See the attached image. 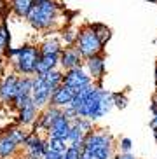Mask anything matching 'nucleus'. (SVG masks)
<instances>
[{
    "instance_id": "nucleus-24",
    "label": "nucleus",
    "mask_w": 157,
    "mask_h": 159,
    "mask_svg": "<svg viewBox=\"0 0 157 159\" xmlns=\"http://www.w3.org/2000/svg\"><path fill=\"white\" fill-rule=\"evenodd\" d=\"M91 28L94 30V33H96V37H98V40L103 44V46H106V42L110 40V37H112V32H110V28L106 26V25H101V23H94V25H91Z\"/></svg>"
},
{
    "instance_id": "nucleus-5",
    "label": "nucleus",
    "mask_w": 157,
    "mask_h": 159,
    "mask_svg": "<svg viewBox=\"0 0 157 159\" xmlns=\"http://www.w3.org/2000/svg\"><path fill=\"white\" fill-rule=\"evenodd\" d=\"M101 93H103V86L94 82V88L89 93V96L86 98L84 105L78 108V117L82 119H89V121H98L101 119V110H100V102H101Z\"/></svg>"
},
{
    "instance_id": "nucleus-7",
    "label": "nucleus",
    "mask_w": 157,
    "mask_h": 159,
    "mask_svg": "<svg viewBox=\"0 0 157 159\" xmlns=\"http://www.w3.org/2000/svg\"><path fill=\"white\" fill-rule=\"evenodd\" d=\"M52 91L44 84L40 75H33V91H32V102L38 110H44L51 105Z\"/></svg>"
},
{
    "instance_id": "nucleus-14",
    "label": "nucleus",
    "mask_w": 157,
    "mask_h": 159,
    "mask_svg": "<svg viewBox=\"0 0 157 159\" xmlns=\"http://www.w3.org/2000/svg\"><path fill=\"white\" fill-rule=\"evenodd\" d=\"M70 128H72V122L65 116L58 117L54 121V124L47 129V138H56V140H61V142H65V143H68Z\"/></svg>"
},
{
    "instance_id": "nucleus-3",
    "label": "nucleus",
    "mask_w": 157,
    "mask_h": 159,
    "mask_svg": "<svg viewBox=\"0 0 157 159\" xmlns=\"http://www.w3.org/2000/svg\"><path fill=\"white\" fill-rule=\"evenodd\" d=\"M84 154L91 159H114V138L106 131H92L84 140Z\"/></svg>"
},
{
    "instance_id": "nucleus-4",
    "label": "nucleus",
    "mask_w": 157,
    "mask_h": 159,
    "mask_svg": "<svg viewBox=\"0 0 157 159\" xmlns=\"http://www.w3.org/2000/svg\"><path fill=\"white\" fill-rule=\"evenodd\" d=\"M75 47H77L78 52L82 54L84 60H87V58H91V56H96V54H103V49H105V46L98 40L94 30L91 28V25L84 26V28L78 32V39H77Z\"/></svg>"
},
{
    "instance_id": "nucleus-18",
    "label": "nucleus",
    "mask_w": 157,
    "mask_h": 159,
    "mask_svg": "<svg viewBox=\"0 0 157 159\" xmlns=\"http://www.w3.org/2000/svg\"><path fill=\"white\" fill-rule=\"evenodd\" d=\"M56 68H60V54H40L35 75L47 74V72L56 70Z\"/></svg>"
},
{
    "instance_id": "nucleus-1",
    "label": "nucleus",
    "mask_w": 157,
    "mask_h": 159,
    "mask_svg": "<svg viewBox=\"0 0 157 159\" xmlns=\"http://www.w3.org/2000/svg\"><path fill=\"white\" fill-rule=\"evenodd\" d=\"M5 58H9L11 65L14 68V74L19 77H33L37 70V63L40 60V51L37 46L26 44L18 49H7Z\"/></svg>"
},
{
    "instance_id": "nucleus-25",
    "label": "nucleus",
    "mask_w": 157,
    "mask_h": 159,
    "mask_svg": "<svg viewBox=\"0 0 157 159\" xmlns=\"http://www.w3.org/2000/svg\"><path fill=\"white\" fill-rule=\"evenodd\" d=\"M78 32H80V30L75 28V26H66V28L63 30V33H61V39H63V42H65L66 47L75 46V44H77Z\"/></svg>"
},
{
    "instance_id": "nucleus-22",
    "label": "nucleus",
    "mask_w": 157,
    "mask_h": 159,
    "mask_svg": "<svg viewBox=\"0 0 157 159\" xmlns=\"http://www.w3.org/2000/svg\"><path fill=\"white\" fill-rule=\"evenodd\" d=\"M82 154H84V142H75V143H68L61 159H82Z\"/></svg>"
},
{
    "instance_id": "nucleus-12",
    "label": "nucleus",
    "mask_w": 157,
    "mask_h": 159,
    "mask_svg": "<svg viewBox=\"0 0 157 159\" xmlns=\"http://www.w3.org/2000/svg\"><path fill=\"white\" fill-rule=\"evenodd\" d=\"M84 68L87 70V74L92 79V82L101 84L103 77H105V72H106V65H105L103 54H96V56H91V58H87V60H84Z\"/></svg>"
},
{
    "instance_id": "nucleus-35",
    "label": "nucleus",
    "mask_w": 157,
    "mask_h": 159,
    "mask_svg": "<svg viewBox=\"0 0 157 159\" xmlns=\"http://www.w3.org/2000/svg\"><path fill=\"white\" fill-rule=\"evenodd\" d=\"M145 2H150V4H157V0H145Z\"/></svg>"
},
{
    "instance_id": "nucleus-6",
    "label": "nucleus",
    "mask_w": 157,
    "mask_h": 159,
    "mask_svg": "<svg viewBox=\"0 0 157 159\" xmlns=\"http://www.w3.org/2000/svg\"><path fill=\"white\" fill-rule=\"evenodd\" d=\"M23 149H25V159H44L47 154L46 138L40 136V133L32 131V133H28Z\"/></svg>"
},
{
    "instance_id": "nucleus-2",
    "label": "nucleus",
    "mask_w": 157,
    "mask_h": 159,
    "mask_svg": "<svg viewBox=\"0 0 157 159\" xmlns=\"http://www.w3.org/2000/svg\"><path fill=\"white\" fill-rule=\"evenodd\" d=\"M58 12L60 7L54 0H37L25 19L35 30H49L56 23Z\"/></svg>"
},
{
    "instance_id": "nucleus-20",
    "label": "nucleus",
    "mask_w": 157,
    "mask_h": 159,
    "mask_svg": "<svg viewBox=\"0 0 157 159\" xmlns=\"http://www.w3.org/2000/svg\"><path fill=\"white\" fill-rule=\"evenodd\" d=\"M38 51H40V54H61L63 44H61L60 39L51 37V39H47V40L42 42V46L38 47Z\"/></svg>"
},
{
    "instance_id": "nucleus-26",
    "label": "nucleus",
    "mask_w": 157,
    "mask_h": 159,
    "mask_svg": "<svg viewBox=\"0 0 157 159\" xmlns=\"http://www.w3.org/2000/svg\"><path fill=\"white\" fill-rule=\"evenodd\" d=\"M9 131V135L14 138V142L19 145V147H23L25 145V142H26V136H28V133L25 131V128H21V126H14V128H11V129H7Z\"/></svg>"
},
{
    "instance_id": "nucleus-33",
    "label": "nucleus",
    "mask_w": 157,
    "mask_h": 159,
    "mask_svg": "<svg viewBox=\"0 0 157 159\" xmlns=\"http://www.w3.org/2000/svg\"><path fill=\"white\" fill-rule=\"evenodd\" d=\"M150 128H152V129H157V114L152 116V119H150Z\"/></svg>"
},
{
    "instance_id": "nucleus-34",
    "label": "nucleus",
    "mask_w": 157,
    "mask_h": 159,
    "mask_svg": "<svg viewBox=\"0 0 157 159\" xmlns=\"http://www.w3.org/2000/svg\"><path fill=\"white\" fill-rule=\"evenodd\" d=\"M44 159H61V156H58V154H51V152H47L46 154V157Z\"/></svg>"
},
{
    "instance_id": "nucleus-8",
    "label": "nucleus",
    "mask_w": 157,
    "mask_h": 159,
    "mask_svg": "<svg viewBox=\"0 0 157 159\" xmlns=\"http://www.w3.org/2000/svg\"><path fill=\"white\" fill-rule=\"evenodd\" d=\"M63 84L68 86L74 91H80V89L91 86L92 79L89 77L87 70L84 66H80V68H74V70L65 72V75H63Z\"/></svg>"
},
{
    "instance_id": "nucleus-17",
    "label": "nucleus",
    "mask_w": 157,
    "mask_h": 159,
    "mask_svg": "<svg viewBox=\"0 0 157 159\" xmlns=\"http://www.w3.org/2000/svg\"><path fill=\"white\" fill-rule=\"evenodd\" d=\"M19 145L14 142V138L9 135V131H4L0 135V159H11L18 154Z\"/></svg>"
},
{
    "instance_id": "nucleus-15",
    "label": "nucleus",
    "mask_w": 157,
    "mask_h": 159,
    "mask_svg": "<svg viewBox=\"0 0 157 159\" xmlns=\"http://www.w3.org/2000/svg\"><path fill=\"white\" fill-rule=\"evenodd\" d=\"M75 91L70 89L68 86L61 84L58 89H54V93L51 96V105L52 107H58V108H66L72 103V98H74Z\"/></svg>"
},
{
    "instance_id": "nucleus-10",
    "label": "nucleus",
    "mask_w": 157,
    "mask_h": 159,
    "mask_svg": "<svg viewBox=\"0 0 157 159\" xmlns=\"http://www.w3.org/2000/svg\"><path fill=\"white\" fill-rule=\"evenodd\" d=\"M84 65V58L78 52V49L75 46L63 47V51L60 54V68L63 72L74 70V68H80Z\"/></svg>"
},
{
    "instance_id": "nucleus-23",
    "label": "nucleus",
    "mask_w": 157,
    "mask_h": 159,
    "mask_svg": "<svg viewBox=\"0 0 157 159\" xmlns=\"http://www.w3.org/2000/svg\"><path fill=\"white\" fill-rule=\"evenodd\" d=\"M66 147H68V143H65V142L56 140V138H47V136H46V150H47V152L63 156V154H65V150H66Z\"/></svg>"
},
{
    "instance_id": "nucleus-39",
    "label": "nucleus",
    "mask_w": 157,
    "mask_h": 159,
    "mask_svg": "<svg viewBox=\"0 0 157 159\" xmlns=\"http://www.w3.org/2000/svg\"><path fill=\"white\" fill-rule=\"evenodd\" d=\"M155 91H157V88H155Z\"/></svg>"
},
{
    "instance_id": "nucleus-9",
    "label": "nucleus",
    "mask_w": 157,
    "mask_h": 159,
    "mask_svg": "<svg viewBox=\"0 0 157 159\" xmlns=\"http://www.w3.org/2000/svg\"><path fill=\"white\" fill-rule=\"evenodd\" d=\"M18 82L19 75L18 74H7L0 79V103L4 105H12L16 93H18Z\"/></svg>"
},
{
    "instance_id": "nucleus-31",
    "label": "nucleus",
    "mask_w": 157,
    "mask_h": 159,
    "mask_svg": "<svg viewBox=\"0 0 157 159\" xmlns=\"http://www.w3.org/2000/svg\"><path fill=\"white\" fill-rule=\"evenodd\" d=\"M114 159H136V157L129 152V154H117V156H114Z\"/></svg>"
},
{
    "instance_id": "nucleus-30",
    "label": "nucleus",
    "mask_w": 157,
    "mask_h": 159,
    "mask_svg": "<svg viewBox=\"0 0 157 159\" xmlns=\"http://www.w3.org/2000/svg\"><path fill=\"white\" fill-rule=\"evenodd\" d=\"M9 5H7V2H5V0H0V18H4L5 14H7V12H9Z\"/></svg>"
},
{
    "instance_id": "nucleus-28",
    "label": "nucleus",
    "mask_w": 157,
    "mask_h": 159,
    "mask_svg": "<svg viewBox=\"0 0 157 159\" xmlns=\"http://www.w3.org/2000/svg\"><path fill=\"white\" fill-rule=\"evenodd\" d=\"M0 39L4 40V44H5V47L9 49V42H11V35H9V28H7V23L5 21H2L0 23Z\"/></svg>"
},
{
    "instance_id": "nucleus-27",
    "label": "nucleus",
    "mask_w": 157,
    "mask_h": 159,
    "mask_svg": "<svg viewBox=\"0 0 157 159\" xmlns=\"http://www.w3.org/2000/svg\"><path fill=\"white\" fill-rule=\"evenodd\" d=\"M114 105H115L117 108H126L128 107V96H126L124 93H114Z\"/></svg>"
},
{
    "instance_id": "nucleus-36",
    "label": "nucleus",
    "mask_w": 157,
    "mask_h": 159,
    "mask_svg": "<svg viewBox=\"0 0 157 159\" xmlns=\"http://www.w3.org/2000/svg\"><path fill=\"white\" fill-rule=\"evenodd\" d=\"M154 138H155V142H157V129H154Z\"/></svg>"
},
{
    "instance_id": "nucleus-29",
    "label": "nucleus",
    "mask_w": 157,
    "mask_h": 159,
    "mask_svg": "<svg viewBox=\"0 0 157 159\" xmlns=\"http://www.w3.org/2000/svg\"><path fill=\"white\" fill-rule=\"evenodd\" d=\"M120 154H129L131 152V147H133V142H131V138H120Z\"/></svg>"
},
{
    "instance_id": "nucleus-32",
    "label": "nucleus",
    "mask_w": 157,
    "mask_h": 159,
    "mask_svg": "<svg viewBox=\"0 0 157 159\" xmlns=\"http://www.w3.org/2000/svg\"><path fill=\"white\" fill-rule=\"evenodd\" d=\"M5 52H7V47H5L4 40L0 39V58H4V56H5Z\"/></svg>"
},
{
    "instance_id": "nucleus-16",
    "label": "nucleus",
    "mask_w": 157,
    "mask_h": 159,
    "mask_svg": "<svg viewBox=\"0 0 157 159\" xmlns=\"http://www.w3.org/2000/svg\"><path fill=\"white\" fill-rule=\"evenodd\" d=\"M38 112H40V110H38V108L33 105V102H30L28 105L21 107V108L18 110V126H21V128L33 126V124L37 122Z\"/></svg>"
},
{
    "instance_id": "nucleus-38",
    "label": "nucleus",
    "mask_w": 157,
    "mask_h": 159,
    "mask_svg": "<svg viewBox=\"0 0 157 159\" xmlns=\"http://www.w3.org/2000/svg\"><path fill=\"white\" fill-rule=\"evenodd\" d=\"M154 100H155V102H157V91H155V98H154Z\"/></svg>"
},
{
    "instance_id": "nucleus-19",
    "label": "nucleus",
    "mask_w": 157,
    "mask_h": 159,
    "mask_svg": "<svg viewBox=\"0 0 157 159\" xmlns=\"http://www.w3.org/2000/svg\"><path fill=\"white\" fill-rule=\"evenodd\" d=\"M63 75H65V72L61 70V68H56V70H51V72H47V74H42L40 77L44 80V84L54 93V89H58L63 84Z\"/></svg>"
},
{
    "instance_id": "nucleus-37",
    "label": "nucleus",
    "mask_w": 157,
    "mask_h": 159,
    "mask_svg": "<svg viewBox=\"0 0 157 159\" xmlns=\"http://www.w3.org/2000/svg\"><path fill=\"white\" fill-rule=\"evenodd\" d=\"M155 88H157V68H155Z\"/></svg>"
},
{
    "instance_id": "nucleus-11",
    "label": "nucleus",
    "mask_w": 157,
    "mask_h": 159,
    "mask_svg": "<svg viewBox=\"0 0 157 159\" xmlns=\"http://www.w3.org/2000/svg\"><path fill=\"white\" fill-rule=\"evenodd\" d=\"M63 116V108H58V107H52V105H49V107H46L44 110H40L38 112V117H37V122L33 124V128H35V133H38V131H46L54 124V121L58 119V117Z\"/></svg>"
},
{
    "instance_id": "nucleus-13",
    "label": "nucleus",
    "mask_w": 157,
    "mask_h": 159,
    "mask_svg": "<svg viewBox=\"0 0 157 159\" xmlns=\"http://www.w3.org/2000/svg\"><path fill=\"white\" fill-rule=\"evenodd\" d=\"M32 91H33V77H19L18 93H16L12 107L16 110H19L21 107L28 105V103L32 102Z\"/></svg>"
},
{
    "instance_id": "nucleus-21",
    "label": "nucleus",
    "mask_w": 157,
    "mask_h": 159,
    "mask_svg": "<svg viewBox=\"0 0 157 159\" xmlns=\"http://www.w3.org/2000/svg\"><path fill=\"white\" fill-rule=\"evenodd\" d=\"M33 4H35V0H11V11L18 18H26Z\"/></svg>"
}]
</instances>
